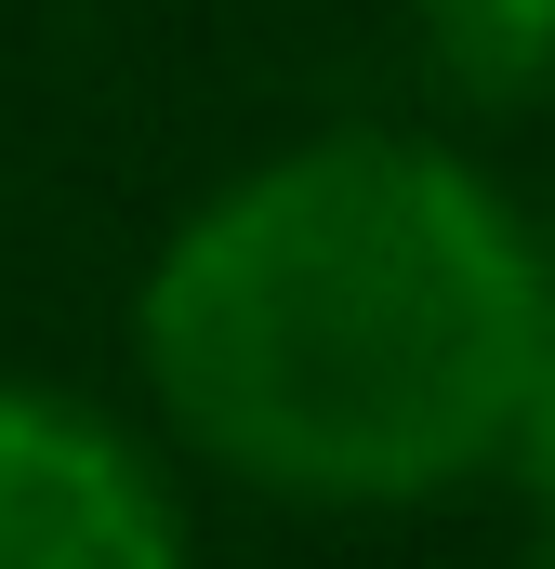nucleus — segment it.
<instances>
[{"label": "nucleus", "instance_id": "obj_1", "mask_svg": "<svg viewBox=\"0 0 555 569\" xmlns=\"http://www.w3.org/2000/svg\"><path fill=\"white\" fill-rule=\"evenodd\" d=\"M543 266V226L463 146L304 133L159 239L133 345L172 437L239 490L397 517L503 463Z\"/></svg>", "mask_w": 555, "mask_h": 569}, {"label": "nucleus", "instance_id": "obj_2", "mask_svg": "<svg viewBox=\"0 0 555 569\" xmlns=\"http://www.w3.org/2000/svg\"><path fill=\"white\" fill-rule=\"evenodd\" d=\"M0 569H199L185 503L93 398L0 385Z\"/></svg>", "mask_w": 555, "mask_h": 569}, {"label": "nucleus", "instance_id": "obj_3", "mask_svg": "<svg viewBox=\"0 0 555 569\" xmlns=\"http://www.w3.org/2000/svg\"><path fill=\"white\" fill-rule=\"evenodd\" d=\"M411 27H423V67L490 120L555 93V0H411Z\"/></svg>", "mask_w": 555, "mask_h": 569}, {"label": "nucleus", "instance_id": "obj_4", "mask_svg": "<svg viewBox=\"0 0 555 569\" xmlns=\"http://www.w3.org/2000/svg\"><path fill=\"white\" fill-rule=\"evenodd\" d=\"M503 477L543 503L555 543V266H543V331H529V385H516V425H503Z\"/></svg>", "mask_w": 555, "mask_h": 569}, {"label": "nucleus", "instance_id": "obj_5", "mask_svg": "<svg viewBox=\"0 0 555 569\" xmlns=\"http://www.w3.org/2000/svg\"><path fill=\"white\" fill-rule=\"evenodd\" d=\"M543 569H555V543H543Z\"/></svg>", "mask_w": 555, "mask_h": 569}]
</instances>
